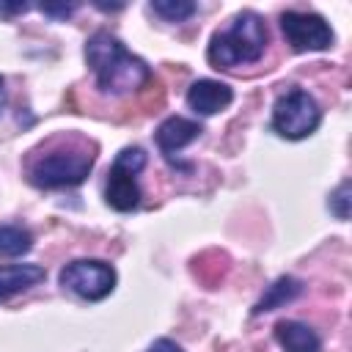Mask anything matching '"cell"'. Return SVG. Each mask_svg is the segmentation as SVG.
Masks as SVG:
<instances>
[{"label": "cell", "instance_id": "e0dca14e", "mask_svg": "<svg viewBox=\"0 0 352 352\" xmlns=\"http://www.w3.org/2000/svg\"><path fill=\"white\" fill-rule=\"evenodd\" d=\"M74 8H77L74 3H69V6H52V3H44V6H41V11L50 14V16H69Z\"/></svg>", "mask_w": 352, "mask_h": 352}, {"label": "cell", "instance_id": "5b68a950", "mask_svg": "<svg viewBox=\"0 0 352 352\" xmlns=\"http://www.w3.org/2000/svg\"><path fill=\"white\" fill-rule=\"evenodd\" d=\"M319 121H322V110H319L316 99L308 91L292 88V91H286V94H280L275 99V107H272V129L280 138L302 140L311 132H316Z\"/></svg>", "mask_w": 352, "mask_h": 352}, {"label": "cell", "instance_id": "52a82bcc", "mask_svg": "<svg viewBox=\"0 0 352 352\" xmlns=\"http://www.w3.org/2000/svg\"><path fill=\"white\" fill-rule=\"evenodd\" d=\"M280 30L294 52H319L333 44V28L319 14L286 11L280 14Z\"/></svg>", "mask_w": 352, "mask_h": 352}, {"label": "cell", "instance_id": "3957f363", "mask_svg": "<svg viewBox=\"0 0 352 352\" xmlns=\"http://www.w3.org/2000/svg\"><path fill=\"white\" fill-rule=\"evenodd\" d=\"M94 151L85 146H66L52 148L44 157L33 160L28 168L30 184L41 190H58V187H77L85 182V176L94 168Z\"/></svg>", "mask_w": 352, "mask_h": 352}, {"label": "cell", "instance_id": "d6986e66", "mask_svg": "<svg viewBox=\"0 0 352 352\" xmlns=\"http://www.w3.org/2000/svg\"><path fill=\"white\" fill-rule=\"evenodd\" d=\"M3 107H6V82L0 77V113H3Z\"/></svg>", "mask_w": 352, "mask_h": 352}, {"label": "cell", "instance_id": "7a4b0ae2", "mask_svg": "<svg viewBox=\"0 0 352 352\" xmlns=\"http://www.w3.org/2000/svg\"><path fill=\"white\" fill-rule=\"evenodd\" d=\"M267 47V25L256 11H242L234 16L231 28L217 30L209 41L206 58L214 69H234L256 63Z\"/></svg>", "mask_w": 352, "mask_h": 352}, {"label": "cell", "instance_id": "5bb4252c", "mask_svg": "<svg viewBox=\"0 0 352 352\" xmlns=\"http://www.w3.org/2000/svg\"><path fill=\"white\" fill-rule=\"evenodd\" d=\"M151 11L160 14L168 22H184V19H190L198 11V6L190 3V0H154Z\"/></svg>", "mask_w": 352, "mask_h": 352}, {"label": "cell", "instance_id": "6da1fadb", "mask_svg": "<svg viewBox=\"0 0 352 352\" xmlns=\"http://www.w3.org/2000/svg\"><path fill=\"white\" fill-rule=\"evenodd\" d=\"M85 60L91 72L96 74L99 91L113 94V96L132 94L151 80V69L146 66V60L132 55L107 30H99L85 41Z\"/></svg>", "mask_w": 352, "mask_h": 352}, {"label": "cell", "instance_id": "30bf717a", "mask_svg": "<svg viewBox=\"0 0 352 352\" xmlns=\"http://www.w3.org/2000/svg\"><path fill=\"white\" fill-rule=\"evenodd\" d=\"M275 341L286 352H322L319 336L308 324H302L297 319H280L275 324Z\"/></svg>", "mask_w": 352, "mask_h": 352}, {"label": "cell", "instance_id": "9c48e42d", "mask_svg": "<svg viewBox=\"0 0 352 352\" xmlns=\"http://www.w3.org/2000/svg\"><path fill=\"white\" fill-rule=\"evenodd\" d=\"M201 132H204V126L198 121L184 118V116H170V118H165L157 126L154 140H157V146H160V151L165 157H173L176 151H182L184 146H190Z\"/></svg>", "mask_w": 352, "mask_h": 352}, {"label": "cell", "instance_id": "4fadbf2b", "mask_svg": "<svg viewBox=\"0 0 352 352\" xmlns=\"http://www.w3.org/2000/svg\"><path fill=\"white\" fill-rule=\"evenodd\" d=\"M33 248V234L22 226H0V258L25 256Z\"/></svg>", "mask_w": 352, "mask_h": 352}, {"label": "cell", "instance_id": "7c38bea8", "mask_svg": "<svg viewBox=\"0 0 352 352\" xmlns=\"http://www.w3.org/2000/svg\"><path fill=\"white\" fill-rule=\"evenodd\" d=\"M300 292H302V283H300L297 278H292V275H283V278H278L275 283L267 286V292H264V294L258 297V302L253 305V314L275 311V308L292 302L294 297H300Z\"/></svg>", "mask_w": 352, "mask_h": 352}, {"label": "cell", "instance_id": "277c9868", "mask_svg": "<svg viewBox=\"0 0 352 352\" xmlns=\"http://www.w3.org/2000/svg\"><path fill=\"white\" fill-rule=\"evenodd\" d=\"M146 168V151L138 146L121 148L107 170V184H104V204L116 212H132L140 204V187H138V173Z\"/></svg>", "mask_w": 352, "mask_h": 352}, {"label": "cell", "instance_id": "8fae6325", "mask_svg": "<svg viewBox=\"0 0 352 352\" xmlns=\"http://www.w3.org/2000/svg\"><path fill=\"white\" fill-rule=\"evenodd\" d=\"M44 280V267L38 264H0V300H8Z\"/></svg>", "mask_w": 352, "mask_h": 352}, {"label": "cell", "instance_id": "2e32d148", "mask_svg": "<svg viewBox=\"0 0 352 352\" xmlns=\"http://www.w3.org/2000/svg\"><path fill=\"white\" fill-rule=\"evenodd\" d=\"M148 352H184L176 341H170V338H157L151 346H148Z\"/></svg>", "mask_w": 352, "mask_h": 352}, {"label": "cell", "instance_id": "9a60e30c", "mask_svg": "<svg viewBox=\"0 0 352 352\" xmlns=\"http://www.w3.org/2000/svg\"><path fill=\"white\" fill-rule=\"evenodd\" d=\"M349 204H352V192H349V182H341L338 187H336V192L330 195V201H327V206H330V212L338 217V220H346L349 217Z\"/></svg>", "mask_w": 352, "mask_h": 352}, {"label": "cell", "instance_id": "ba28073f", "mask_svg": "<svg viewBox=\"0 0 352 352\" xmlns=\"http://www.w3.org/2000/svg\"><path fill=\"white\" fill-rule=\"evenodd\" d=\"M234 102V91L220 80H195L187 88V104L198 116H214Z\"/></svg>", "mask_w": 352, "mask_h": 352}, {"label": "cell", "instance_id": "ac0fdd59", "mask_svg": "<svg viewBox=\"0 0 352 352\" xmlns=\"http://www.w3.org/2000/svg\"><path fill=\"white\" fill-rule=\"evenodd\" d=\"M22 11H28L25 3H16V6H6V3H0V14H22Z\"/></svg>", "mask_w": 352, "mask_h": 352}, {"label": "cell", "instance_id": "8992f818", "mask_svg": "<svg viewBox=\"0 0 352 352\" xmlns=\"http://www.w3.org/2000/svg\"><path fill=\"white\" fill-rule=\"evenodd\" d=\"M60 286L82 300H104L116 289V270L102 258H77L60 270Z\"/></svg>", "mask_w": 352, "mask_h": 352}]
</instances>
